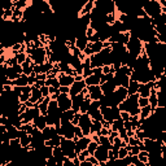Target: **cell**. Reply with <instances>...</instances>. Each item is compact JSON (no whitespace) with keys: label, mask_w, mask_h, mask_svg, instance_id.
Segmentation results:
<instances>
[{"label":"cell","mask_w":166,"mask_h":166,"mask_svg":"<svg viewBox=\"0 0 166 166\" xmlns=\"http://www.w3.org/2000/svg\"><path fill=\"white\" fill-rule=\"evenodd\" d=\"M126 47H127L128 55L131 57H134V59H138L144 51V43L138 38L136 35H131V38H130Z\"/></svg>","instance_id":"1"},{"label":"cell","mask_w":166,"mask_h":166,"mask_svg":"<svg viewBox=\"0 0 166 166\" xmlns=\"http://www.w3.org/2000/svg\"><path fill=\"white\" fill-rule=\"evenodd\" d=\"M61 136H64L66 139H74L75 136V125L71 121H67V119H61V125L60 128L57 130Z\"/></svg>","instance_id":"2"},{"label":"cell","mask_w":166,"mask_h":166,"mask_svg":"<svg viewBox=\"0 0 166 166\" xmlns=\"http://www.w3.org/2000/svg\"><path fill=\"white\" fill-rule=\"evenodd\" d=\"M29 56L31 57V60H33L34 64H36V65H42V64H44L45 61H48V55H47L44 45L38 47V48H33Z\"/></svg>","instance_id":"3"},{"label":"cell","mask_w":166,"mask_h":166,"mask_svg":"<svg viewBox=\"0 0 166 166\" xmlns=\"http://www.w3.org/2000/svg\"><path fill=\"white\" fill-rule=\"evenodd\" d=\"M61 149L62 152H64V154L66 156V157H70V158H74L77 157V152H75V142L74 139H66L62 136L61 139Z\"/></svg>","instance_id":"4"},{"label":"cell","mask_w":166,"mask_h":166,"mask_svg":"<svg viewBox=\"0 0 166 166\" xmlns=\"http://www.w3.org/2000/svg\"><path fill=\"white\" fill-rule=\"evenodd\" d=\"M91 125H92V118L88 113H82L81 114V118H79V123H78V126L82 128L83 134H85V136L91 134Z\"/></svg>","instance_id":"5"},{"label":"cell","mask_w":166,"mask_h":166,"mask_svg":"<svg viewBox=\"0 0 166 166\" xmlns=\"http://www.w3.org/2000/svg\"><path fill=\"white\" fill-rule=\"evenodd\" d=\"M57 103H59V106L62 112L69 110V109L73 108V100H71V96L69 95V93L61 92L59 95V97H57Z\"/></svg>","instance_id":"6"},{"label":"cell","mask_w":166,"mask_h":166,"mask_svg":"<svg viewBox=\"0 0 166 166\" xmlns=\"http://www.w3.org/2000/svg\"><path fill=\"white\" fill-rule=\"evenodd\" d=\"M93 156H95V157L99 160L100 166H105L106 165V161L109 160V149L106 147H104L103 144H99V147L95 150Z\"/></svg>","instance_id":"7"},{"label":"cell","mask_w":166,"mask_h":166,"mask_svg":"<svg viewBox=\"0 0 166 166\" xmlns=\"http://www.w3.org/2000/svg\"><path fill=\"white\" fill-rule=\"evenodd\" d=\"M114 79H116L117 86H122V87L127 88L130 81H131V78H130V75H127L123 70H121V67H119V69L114 73Z\"/></svg>","instance_id":"8"},{"label":"cell","mask_w":166,"mask_h":166,"mask_svg":"<svg viewBox=\"0 0 166 166\" xmlns=\"http://www.w3.org/2000/svg\"><path fill=\"white\" fill-rule=\"evenodd\" d=\"M86 87H87V85H86L85 79H83V81H75V82L70 86V92H69V95H70L71 97H73V96H77L78 93H81Z\"/></svg>","instance_id":"9"},{"label":"cell","mask_w":166,"mask_h":166,"mask_svg":"<svg viewBox=\"0 0 166 166\" xmlns=\"http://www.w3.org/2000/svg\"><path fill=\"white\" fill-rule=\"evenodd\" d=\"M100 87H101L104 95H108V93H112V92L116 91V88H117L118 86H117V83H116V79L113 78V79H109V81H106V82L101 83Z\"/></svg>","instance_id":"10"},{"label":"cell","mask_w":166,"mask_h":166,"mask_svg":"<svg viewBox=\"0 0 166 166\" xmlns=\"http://www.w3.org/2000/svg\"><path fill=\"white\" fill-rule=\"evenodd\" d=\"M88 87V93H90L91 100H100L103 97V90L100 85H95V86H87Z\"/></svg>","instance_id":"11"},{"label":"cell","mask_w":166,"mask_h":166,"mask_svg":"<svg viewBox=\"0 0 166 166\" xmlns=\"http://www.w3.org/2000/svg\"><path fill=\"white\" fill-rule=\"evenodd\" d=\"M57 78H59L61 86H67V87H70L73 83L75 82V79H74V77H73V75H69V74H66V73H62V71L60 73Z\"/></svg>","instance_id":"12"},{"label":"cell","mask_w":166,"mask_h":166,"mask_svg":"<svg viewBox=\"0 0 166 166\" xmlns=\"http://www.w3.org/2000/svg\"><path fill=\"white\" fill-rule=\"evenodd\" d=\"M93 8H95V0H88V2L83 5L82 9L79 10V13H78V17H82V16H87L90 14Z\"/></svg>","instance_id":"13"},{"label":"cell","mask_w":166,"mask_h":166,"mask_svg":"<svg viewBox=\"0 0 166 166\" xmlns=\"http://www.w3.org/2000/svg\"><path fill=\"white\" fill-rule=\"evenodd\" d=\"M33 125L34 127L39 128V130H43L45 126H48V123H47V118H45V114H39L36 118L33 119Z\"/></svg>","instance_id":"14"},{"label":"cell","mask_w":166,"mask_h":166,"mask_svg":"<svg viewBox=\"0 0 166 166\" xmlns=\"http://www.w3.org/2000/svg\"><path fill=\"white\" fill-rule=\"evenodd\" d=\"M53 157L57 161V166H62V165H64V160H65L66 156L64 154V152H62V149H61L60 145H59V147H55L53 148Z\"/></svg>","instance_id":"15"},{"label":"cell","mask_w":166,"mask_h":166,"mask_svg":"<svg viewBox=\"0 0 166 166\" xmlns=\"http://www.w3.org/2000/svg\"><path fill=\"white\" fill-rule=\"evenodd\" d=\"M92 142V138H91V135H87V136H83V138H79L75 142V144H77V147L79 148L81 150H83V149H87L88 148V144H90Z\"/></svg>","instance_id":"16"},{"label":"cell","mask_w":166,"mask_h":166,"mask_svg":"<svg viewBox=\"0 0 166 166\" xmlns=\"http://www.w3.org/2000/svg\"><path fill=\"white\" fill-rule=\"evenodd\" d=\"M20 142H21V145H22L23 148H30V144H31V135L26 132L25 130H21Z\"/></svg>","instance_id":"17"},{"label":"cell","mask_w":166,"mask_h":166,"mask_svg":"<svg viewBox=\"0 0 166 166\" xmlns=\"http://www.w3.org/2000/svg\"><path fill=\"white\" fill-rule=\"evenodd\" d=\"M150 90H152V86L149 85V82L148 83H140L138 93H139V96H142V97H149Z\"/></svg>","instance_id":"18"},{"label":"cell","mask_w":166,"mask_h":166,"mask_svg":"<svg viewBox=\"0 0 166 166\" xmlns=\"http://www.w3.org/2000/svg\"><path fill=\"white\" fill-rule=\"evenodd\" d=\"M88 43H90V40H88V38L86 35H83V36H78L77 38V40H75V47H78L82 52L85 51L86 48H87V45H88Z\"/></svg>","instance_id":"19"},{"label":"cell","mask_w":166,"mask_h":166,"mask_svg":"<svg viewBox=\"0 0 166 166\" xmlns=\"http://www.w3.org/2000/svg\"><path fill=\"white\" fill-rule=\"evenodd\" d=\"M49 101H51V96H45V97L42 99V100L38 101V104H39V109H40L42 114H47V112H48Z\"/></svg>","instance_id":"20"},{"label":"cell","mask_w":166,"mask_h":166,"mask_svg":"<svg viewBox=\"0 0 166 166\" xmlns=\"http://www.w3.org/2000/svg\"><path fill=\"white\" fill-rule=\"evenodd\" d=\"M152 106L150 105H147V106H144V108H140V114H139V117H140V122L144 121V119H147L149 118L150 116H152Z\"/></svg>","instance_id":"21"},{"label":"cell","mask_w":166,"mask_h":166,"mask_svg":"<svg viewBox=\"0 0 166 166\" xmlns=\"http://www.w3.org/2000/svg\"><path fill=\"white\" fill-rule=\"evenodd\" d=\"M27 85H29V75H26V74H21L17 79L12 81V86H21V87H23V86H27Z\"/></svg>","instance_id":"22"},{"label":"cell","mask_w":166,"mask_h":166,"mask_svg":"<svg viewBox=\"0 0 166 166\" xmlns=\"http://www.w3.org/2000/svg\"><path fill=\"white\" fill-rule=\"evenodd\" d=\"M44 96L42 95V91H40V88H36L33 86V90H31V96H30V100L33 101L34 104L35 103H38L39 100H42Z\"/></svg>","instance_id":"23"},{"label":"cell","mask_w":166,"mask_h":166,"mask_svg":"<svg viewBox=\"0 0 166 166\" xmlns=\"http://www.w3.org/2000/svg\"><path fill=\"white\" fill-rule=\"evenodd\" d=\"M85 82L87 86H95V85H100L101 83V77H97L95 74H92L90 77L85 78Z\"/></svg>","instance_id":"24"},{"label":"cell","mask_w":166,"mask_h":166,"mask_svg":"<svg viewBox=\"0 0 166 166\" xmlns=\"http://www.w3.org/2000/svg\"><path fill=\"white\" fill-rule=\"evenodd\" d=\"M139 86H140V82L134 81V79L130 81L128 87H127L128 95H134V93H138V91H139Z\"/></svg>","instance_id":"25"},{"label":"cell","mask_w":166,"mask_h":166,"mask_svg":"<svg viewBox=\"0 0 166 166\" xmlns=\"http://www.w3.org/2000/svg\"><path fill=\"white\" fill-rule=\"evenodd\" d=\"M103 128V121H96V119H92V125H91V134H100ZM90 134V135H91Z\"/></svg>","instance_id":"26"},{"label":"cell","mask_w":166,"mask_h":166,"mask_svg":"<svg viewBox=\"0 0 166 166\" xmlns=\"http://www.w3.org/2000/svg\"><path fill=\"white\" fill-rule=\"evenodd\" d=\"M88 45L92 48L93 53H99V52H101L104 49V42L103 40H99V42H95V43H88Z\"/></svg>","instance_id":"27"},{"label":"cell","mask_w":166,"mask_h":166,"mask_svg":"<svg viewBox=\"0 0 166 166\" xmlns=\"http://www.w3.org/2000/svg\"><path fill=\"white\" fill-rule=\"evenodd\" d=\"M125 127V121L122 118H118V119H114V121L112 122V126L110 128L113 130V131H119L121 128Z\"/></svg>","instance_id":"28"},{"label":"cell","mask_w":166,"mask_h":166,"mask_svg":"<svg viewBox=\"0 0 166 166\" xmlns=\"http://www.w3.org/2000/svg\"><path fill=\"white\" fill-rule=\"evenodd\" d=\"M87 113L90 114L92 119H96V121H104V117H103L101 109H96V110H88Z\"/></svg>","instance_id":"29"},{"label":"cell","mask_w":166,"mask_h":166,"mask_svg":"<svg viewBox=\"0 0 166 166\" xmlns=\"http://www.w3.org/2000/svg\"><path fill=\"white\" fill-rule=\"evenodd\" d=\"M75 110L74 109H69V110H65V112H62V114H61V119H67V121H73V118H74V116H75Z\"/></svg>","instance_id":"30"},{"label":"cell","mask_w":166,"mask_h":166,"mask_svg":"<svg viewBox=\"0 0 166 166\" xmlns=\"http://www.w3.org/2000/svg\"><path fill=\"white\" fill-rule=\"evenodd\" d=\"M45 86H48V87H56V88H60L61 85H60V81H59V78H47V81H45Z\"/></svg>","instance_id":"31"},{"label":"cell","mask_w":166,"mask_h":166,"mask_svg":"<svg viewBox=\"0 0 166 166\" xmlns=\"http://www.w3.org/2000/svg\"><path fill=\"white\" fill-rule=\"evenodd\" d=\"M157 97H158V106H166V91H157Z\"/></svg>","instance_id":"32"},{"label":"cell","mask_w":166,"mask_h":166,"mask_svg":"<svg viewBox=\"0 0 166 166\" xmlns=\"http://www.w3.org/2000/svg\"><path fill=\"white\" fill-rule=\"evenodd\" d=\"M138 157H139V160L142 161L143 164L149 166V153L147 152V150H140V153L138 154Z\"/></svg>","instance_id":"33"},{"label":"cell","mask_w":166,"mask_h":166,"mask_svg":"<svg viewBox=\"0 0 166 166\" xmlns=\"http://www.w3.org/2000/svg\"><path fill=\"white\" fill-rule=\"evenodd\" d=\"M91 97H86L85 99V101L82 103V105H81V113H87L88 112V109H90V105H91Z\"/></svg>","instance_id":"34"},{"label":"cell","mask_w":166,"mask_h":166,"mask_svg":"<svg viewBox=\"0 0 166 166\" xmlns=\"http://www.w3.org/2000/svg\"><path fill=\"white\" fill-rule=\"evenodd\" d=\"M99 144H103L104 147H106L108 149H112L113 148V144L110 143V140H109L108 136H104V135H100V143Z\"/></svg>","instance_id":"35"},{"label":"cell","mask_w":166,"mask_h":166,"mask_svg":"<svg viewBox=\"0 0 166 166\" xmlns=\"http://www.w3.org/2000/svg\"><path fill=\"white\" fill-rule=\"evenodd\" d=\"M27 53L26 52H22V51H20L17 55H16V57H17V61H18V64H23V62L26 61V59H27Z\"/></svg>","instance_id":"36"},{"label":"cell","mask_w":166,"mask_h":166,"mask_svg":"<svg viewBox=\"0 0 166 166\" xmlns=\"http://www.w3.org/2000/svg\"><path fill=\"white\" fill-rule=\"evenodd\" d=\"M128 154H130V150L126 148V145H125V147H121L118 149V158H125Z\"/></svg>","instance_id":"37"},{"label":"cell","mask_w":166,"mask_h":166,"mask_svg":"<svg viewBox=\"0 0 166 166\" xmlns=\"http://www.w3.org/2000/svg\"><path fill=\"white\" fill-rule=\"evenodd\" d=\"M97 147H99V143H96V142H93V140H92V142L90 143V144H88V152H90L91 154H93V153H95V150L97 149Z\"/></svg>","instance_id":"38"},{"label":"cell","mask_w":166,"mask_h":166,"mask_svg":"<svg viewBox=\"0 0 166 166\" xmlns=\"http://www.w3.org/2000/svg\"><path fill=\"white\" fill-rule=\"evenodd\" d=\"M147 105H149V99L148 97L139 96V106L140 108H144V106H147Z\"/></svg>","instance_id":"39"},{"label":"cell","mask_w":166,"mask_h":166,"mask_svg":"<svg viewBox=\"0 0 166 166\" xmlns=\"http://www.w3.org/2000/svg\"><path fill=\"white\" fill-rule=\"evenodd\" d=\"M95 33H96V30L93 29L91 25H88V26H87V29H86V36H87V38H90V36H92Z\"/></svg>","instance_id":"40"},{"label":"cell","mask_w":166,"mask_h":166,"mask_svg":"<svg viewBox=\"0 0 166 166\" xmlns=\"http://www.w3.org/2000/svg\"><path fill=\"white\" fill-rule=\"evenodd\" d=\"M30 96H31V93H25V92H22L20 95V101L21 103H26L27 100H30Z\"/></svg>","instance_id":"41"},{"label":"cell","mask_w":166,"mask_h":166,"mask_svg":"<svg viewBox=\"0 0 166 166\" xmlns=\"http://www.w3.org/2000/svg\"><path fill=\"white\" fill-rule=\"evenodd\" d=\"M139 153H140L139 145H132V147H131V150H130V154H131V156H138Z\"/></svg>","instance_id":"42"},{"label":"cell","mask_w":166,"mask_h":166,"mask_svg":"<svg viewBox=\"0 0 166 166\" xmlns=\"http://www.w3.org/2000/svg\"><path fill=\"white\" fill-rule=\"evenodd\" d=\"M83 136H85V134H83L82 128L77 125V126H75V136H74V138H78V139H79V138H83Z\"/></svg>","instance_id":"43"},{"label":"cell","mask_w":166,"mask_h":166,"mask_svg":"<svg viewBox=\"0 0 166 166\" xmlns=\"http://www.w3.org/2000/svg\"><path fill=\"white\" fill-rule=\"evenodd\" d=\"M40 91H42V95H43L44 97H45V96H49V95H51V93H49V87H48V86H45V85H44L43 87L40 88Z\"/></svg>","instance_id":"44"},{"label":"cell","mask_w":166,"mask_h":166,"mask_svg":"<svg viewBox=\"0 0 166 166\" xmlns=\"http://www.w3.org/2000/svg\"><path fill=\"white\" fill-rule=\"evenodd\" d=\"M47 166H57V161H56V158L52 156V157H49V158H47Z\"/></svg>","instance_id":"45"},{"label":"cell","mask_w":166,"mask_h":166,"mask_svg":"<svg viewBox=\"0 0 166 166\" xmlns=\"http://www.w3.org/2000/svg\"><path fill=\"white\" fill-rule=\"evenodd\" d=\"M88 40H90L91 43H95V42H99V40H101V39H100V35H99V33H95L92 36L88 38Z\"/></svg>","instance_id":"46"},{"label":"cell","mask_w":166,"mask_h":166,"mask_svg":"<svg viewBox=\"0 0 166 166\" xmlns=\"http://www.w3.org/2000/svg\"><path fill=\"white\" fill-rule=\"evenodd\" d=\"M130 117H131V114L128 112H125V110H121V118L123 121H130Z\"/></svg>","instance_id":"47"},{"label":"cell","mask_w":166,"mask_h":166,"mask_svg":"<svg viewBox=\"0 0 166 166\" xmlns=\"http://www.w3.org/2000/svg\"><path fill=\"white\" fill-rule=\"evenodd\" d=\"M93 69V74L95 75H97V77H101L104 73H103V66H100V67H92Z\"/></svg>","instance_id":"48"},{"label":"cell","mask_w":166,"mask_h":166,"mask_svg":"<svg viewBox=\"0 0 166 166\" xmlns=\"http://www.w3.org/2000/svg\"><path fill=\"white\" fill-rule=\"evenodd\" d=\"M109 134H110V128H106V127H104V126H103L101 131H100V134H99V135H104V136H109Z\"/></svg>","instance_id":"49"},{"label":"cell","mask_w":166,"mask_h":166,"mask_svg":"<svg viewBox=\"0 0 166 166\" xmlns=\"http://www.w3.org/2000/svg\"><path fill=\"white\" fill-rule=\"evenodd\" d=\"M26 109H27V106H26V104H25V103H21V104H20V108H18V113H20V114L25 113V112H26Z\"/></svg>","instance_id":"50"},{"label":"cell","mask_w":166,"mask_h":166,"mask_svg":"<svg viewBox=\"0 0 166 166\" xmlns=\"http://www.w3.org/2000/svg\"><path fill=\"white\" fill-rule=\"evenodd\" d=\"M110 69H112V65H104L103 66V73L104 74H108V73H110Z\"/></svg>","instance_id":"51"},{"label":"cell","mask_w":166,"mask_h":166,"mask_svg":"<svg viewBox=\"0 0 166 166\" xmlns=\"http://www.w3.org/2000/svg\"><path fill=\"white\" fill-rule=\"evenodd\" d=\"M83 52H85V55H86V56H91V55H93V51H92V48H91L90 45H87V48H86L85 51H83Z\"/></svg>","instance_id":"52"},{"label":"cell","mask_w":166,"mask_h":166,"mask_svg":"<svg viewBox=\"0 0 166 166\" xmlns=\"http://www.w3.org/2000/svg\"><path fill=\"white\" fill-rule=\"evenodd\" d=\"M60 92L69 93V92H70V87H67V86H61V87H60Z\"/></svg>","instance_id":"53"},{"label":"cell","mask_w":166,"mask_h":166,"mask_svg":"<svg viewBox=\"0 0 166 166\" xmlns=\"http://www.w3.org/2000/svg\"><path fill=\"white\" fill-rule=\"evenodd\" d=\"M125 128L127 130H132V123H131V121H125Z\"/></svg>","instance_id":"54"},{"label":"cell","mask_w":166,"mask_h":166,"mask_svg":"<svg viewBox=\"0 0 166 166\" xmlns=\"http://www.w3.org/2000/svg\"><path fill=\"white\" fill-rule=\"evenodd\" d=\"M73 162H74V166H81V160L78 158V156L73 158Z\"/></svg>","instance_id":"55"},{"label":"cell","mask_w":166,"mask_h":166,"mask_svg":"<svg viewBox=\"0 0 166 166\" xmlns=\"http://www.w3.org/2000/svg\"><path fill=\"white\" fill-rule=\"evenodd\" d=\"M161 140H162L164 144H166V131H162V132H161Z\"/></svg>","instance_id":"56"},{"label":"cell","mask_w":166,"mask_h":166,"mask_svg":"<svg viewBox=\"0 0 166 166\" xmlns=\"http://www.w3.org/2000/svg\"><path fill=\"white\" fill-rule=\"evenodd\" d=\"M160 4H161V7L162 8H166V0H158Z\"/></svg>","instance_id":"57"}]
</instances>
